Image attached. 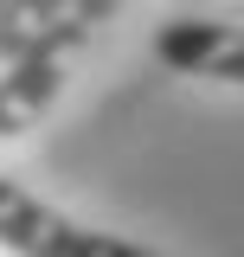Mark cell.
Segmentation results:
<instances>
[{
    "label": "cell",
    "instance_id": "3957f363",
    "mask_svg": "<svg viewBox=\"0 0 244 257\" xmlns=\"http://www.w3.org/2000/svg\"><path fill=\"white\" fill-rule=\"evenodd\" d=\"M64 45H32L26 58H7V77H0V148L20 142L64 90Z\"/></svg>",
    "mask_w": 244,
    "mask_h": 257
},
{
    "label": "cell",
    "instance_id": "5b68a950",
    "mask_svg": "<svg viewBox=\"0 0 244 257\" xmlns=\"http://www.w3.org/2000/svg\"><path fill=\"white\" fill-rule=\"evenodd\" d=\"M116 7H122V0H77V20H84V26H103Z\"/></svg>",
    "mask_w": 244,
    "mask_h": 257
},
{
    "label": "cell",
    "instance_id": "277c9868",
    "mask_svg": "<svg viewBox=\"0 0 244 257\" xmlns=\"http://www.w3.org/2000/svg\"><path fill=\"white\" fill-rule=\"evenodd\" d=\"M90 26L77 20V0H0V64L26 58L32 45H64L77 52Z\"/></svg>",
    "mask_w": 244,
    "mask_h": 257
},
{
    "label": "cell",
    "instance_id": "6da1fadb",
    "mask_svg": "<svg viewBox=\"0 0 244 257\" xmlns=\"http://www.w3.org/2000/svg\"><path fill=\"white\" fill-rule=\"evenodd\" d=\"M0 244L13 257H161L154 244H135V238H116V231L77 225L71 212L45 206L20 180H0Z\"/></svg>",
    "mask_w": 244,
    "mask_h": 257
},
{
    "label": "cell",
    "instance_id": "7a4b0ae2",
    "mask_svg": "<svg viewBox=\"0 0 244 257\" xmlns=\"http://www.w3.org/2000/svg\"><path fill=\"white\" fill-rule=\"evenodd\" d=\"M154 58L180 77H212V84H244V26L225 20H167L154 32Z\"/></svg>",
    "mask_w": 244,
    "mask_h": 257
}]
</instances>
